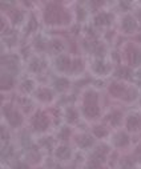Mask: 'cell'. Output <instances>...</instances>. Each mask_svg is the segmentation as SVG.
<instances>
[{
    "instance_id": "9c48e42d",
    "label": "cell",
    "mask_w": 141,
    "mask_h": 169,
    "mask_svg": "<svg viewBox=\"0 0 141 169\" xmlns=\"http://www.w3.org/2000/svg\"><path fill=\"white\" fill-rule=\"evenodd\" d=\"M71 65V61L68 57H60L57 60V67L60 69H68V67Z\"/></svg>"
},
{
    "instance_id": "603a6c76",
    "label": "cell",
    "mask_w": 141,
    "mask_h": 169,
    "mask_svg": "<svg viewBox=\"0 0 141 169\" xmlns=\"http://www.w3.org/2000/svg\"><path fill=\"white\" fill-rule=\"evenodd\" d=\"M12 18H14V22H19L20 18H22V15H20V12H14V15H12Z\"/></svg>"
},
{
    "instance_id": "2e32d148",
    "label": "cell",
    "mask_w": 141,
    "mask_h": 169,
    "mask_svg": "<svg viewBox=\"0 0 141 169\" xmlns=\"http://www.w3.org/2000/svg\"><path fill=\"white\" fill-rule=\"evenodd\" d=\"M95 135L97 136V137H104V136L107 135V129L104 127H97V128H95Z\"/></svg>"
},
{
    "instance_id": "8992f818",
    "label": "cell",
    "mask_w": 141,
    "mask_h": 169,
    "mask_svg": "<svg viewBox=\"0 0 141 169\" xmlns=\"http://www.w3.org/2000/svg\"><path fill=\"white\" fill-rule=\"evenodd\" d=\"M124 91H125V89H124V87L121 85V84H117V83L112 84L111 88H109V92L113 96H121L124 93Z\"/></svg>"
},
{
    "instance_id": "d4e9b609",
    "label": "cell",
    "mask_w": 141,
    "mask_h": 169,
    "mask_svg": "<svg viewBox=\"0 0 141 169\" xmlns=\"http://www.w3.org/2000/svg\"><path fill=\"white\" fill-rule=\"evenodd\" d=\"M136 157H139L141 160V145L137 148V151H136Z\"/></svg>"
},
{
    "instance_id": "cb8c5ba5",
    "label": "cell",
    "mask_w": 141,
    "mask_h": 169,
    "mask_svg": "<svg viewBox=\"0 0 141 169\" xmlns=\"http://www.w3.org/2000/svg\"><path fill=\"white\" fill-rule=\"evenodd\" d=\"M73 68L75 69H77V68H81V63H80V60H76L73 63Z\"/></svg>"
},
{
    "instance_id": "7c38bea8",
    "label": "cell",
    "mask_w": 141,
    "mask_h": 169,
    "mask_svg": "<svg viewBox=\"0 0 141 169\" xmlns=\"http://www.w3.org/2000/svg\"><path fill=\"white\" fill-rule=\"evenodd\" d=\"M111 19H112V16H109V15H105V14H101V15H99L97 18H96V23H97V24L109 23V22H111Z\"/></svg>"
},
{
    "instance_id": "277c9868",
    "label": "cell",
    "mask_w": 141,
    "mask_h": 169,
    "mask_svg": "<svg viewBox=\"0 0 141 169\" xmlns=\"http://www.w3.org/2000/svg\"><path fill=\"white\" fill-rule=\"evenodd\" d=\"M123 27H124V29H125L127 32H131V31H133L135 28H136V22L131 18V16H128V18L124 19Z\"/></svg>"
},
{
    "instance_id": "d6986e66",
    "label": "cell",
    "mask_w": 141,
    "mask_h": 169,
    "mask_svg": "<svg viewBox=\"0 0 141 169\" xmlns=\"http://www.w3.org/2000/svg\"><path fill=\"white\" fill-rule=\"evenodd\" d=\"M119 119H120V113H113L109 116V120L113 124H119Z\"/></svg>"
},
{
    "instance_id": "ac0fdd59",
    "label": "cell",
    "mask_w": 141,
    "mask_h": 169,
    "mask_svg": "<svg viewBox=\"0 0 141 169\" xmlns=\"http://www.w3.org/2000/svg\"><path fill=\"white\" fill-rule=\"evenodd\" d=\"M76 112L73 109H68V115H67V119H68V121H75L76 120Z\"/></svg>"
},
{
    "instance_id": "ba28073f",
    "label": "cell",
    "mask_w": 141,
    "mask_h": 169,
    "mask_svg": "<svg viewBox=\"0 0 141 169\" xmlns=\"http://www.w3.org/2000/svg\"><path fill=\"white\" fill-rule=\"evenodd\" d=\"M69 148L68 147H61V148H59L57 151H56V155L59 156L60 159H67V157H69Z\"/></svg>"
},
{
    "instance_id": "8fae6325",
    "label": "cell",
    "mask_w": 141,
    "mask_h": 169,
    "mask_svg": "<svg viewBox=\"0 0 141 169\" xmlns=\"http://www.w3.org/2000/svg\"><path fill=\"white\" fill-rule=\"evenodd\" d=\"M128 144V136L127 135H119L117 136V139H116V145L117 147H124V145H127Z\"/></svg>"
},
{
    "instance_id": "7a4b0ae2",
    "label": "cell",
    "mask_w": 141,
    "mask_h": 169,
    "mask_svg": "<svg viewBox=\"0 0 141 169\" xmlns=\"http://www.w3.org/2000/svg\"><path fill=\"white\" fill-rule=\"evenodd\" d=\"M33 127L37 131H44L48 127V119L43 113L36 115V117L33 119Z\"/></svg>"
},
{
    "instance_id": "30bf717a",
    "label": "cell",
    "mask_w": 141,
    "mask_h": 169,
    "mask_svg": "<svg viewBox=\"0 0 141 169\" xmlns=\"http://www.w3.org/2000/svg\"><path fill=\"white\" fill-rule=\"evenodd\" d=\"M96 100H97V96H96L95 92H89V93H87V96H85V104H87V105H95Z\"/></svg>"
},
{
    "instance_id": "52a82bcc",
    "label": "cell",
    "mask_w": 141,
    "mask_h": 169,
    "mask_svg": "<svg viewBox=\"0 0 141 169\" xmlns=\"http://www.w3.org/2000/svg\"><path fill=\"white\" fill-rule=\"evenodd\" d=\"M85 113L88 117H96L99 115V108L96 105H87L85 107Z\"/></svg>"
},
{
    "instance_id": "5bb4252c",
    "label": "cell",
    "mask_w": 141,
    "mask_h": 169,
    "mask_svg": "<svg viewBox=\"0 0 141 169\" xmlns=\"http://www.w3.org/2000/svg\"><path fill=\"white\" fill-rule=\"evenodd\" d=\"M11 85H12V79L10 77V76L4 75V76H3V84H2V88L7 89V88H10Z\"/></svg>"
},
{
    "instance_id": "44dd1931",
    "label": "cell",
    "mask_w": 141,
    "mask_h": 169,
    "mask_svg": "<svg viewBox=\"0 0 141 169\" xmlns=\"http://www.w3.org/2000/svg\"><path fill=\"white\" fill-rule=\"evenodd\" d=\"M96 71L99 72V73H104V71H105V68H104V65L101 63H97L96 64Z\"/></svg>"
},
{
    "instance_id": "4316f807",
    "label": "cell",
    "mask_w": 141,
    "mask_h": 169,
    "mask_svg": "<svg viewBox=\"0 0 141 169\" xmlns=\"http://www.w3.org/2000/svg\"><path fill=\"white\" fill-rule=\"evenodd\" d=\"M53 47H55V48H61V44L57 43V41H55V43H53Z\"/></svg>"
},
{
    "instance_id": "83f0119b",
    "label": "cell",
    "mask_w": 141,
    "mask_h": 169,
    "mask_svg": "<svg viewBox=\"0 0 141 169\" xmlns=\"http://www.w3.org/2000/svg\"><path fill=\"white\" fill-rule=\"evenodd\" d=\"M18 169H27V167H24V165H20Z\"/></svg>"
},
{
    "instance_id": "7402d4cb",
    "label": "cell",
    "mask_w": 141,
    "mask_h": 169,
    "mask_svg": "<svg viewBox=\"0 0 141 169\" xmlns=\"http://www.w3.org/2000/svg\"><path fill=\"white\" fill-rule=\"evenodd\" d=\"M69 137V129H68V128H65V129H64L63 132H61V139H68Z\"/></svg>"
},
{
    "instance_id": "5b68a950",
    "label": "cell",
    "mask_w": 141,
    "mask_h": 169,
    "mask_svg": "<svg viewBox=\"0 0 141 169\" xmlns=\"http://www.w3.org/2000/svg\"><path fill=\"white\" fill-rule=\"evenodd\" d=\"M8 120H10V123L12 124V125L18 127L20 123H22V117H20V115L18 113V112H11V113L7 115Z\"/></svg>"
},
{
    "instance_id": "484cf974",
    "label": "cell",
    "mask_w": 141,
    "mask_h": 169,
    "mask_svg": "<svg viewBox=\"0 0 141 169\" xmlns=\"http://www.w3.org/2000/svg\"><path fill=\"white\" fill-rule=\"evenodd\" d=\"M23 88H24V89H25V88H27V89H31V88H32V84H31V81H27V84H24Z\"/></svg>"
},
{
    "instance_id": "ffe728a7",
    "label": "cell",
    "mask_w": 141,
    "mask_h": 169,
    "mask_svg": "<svg viewBox=\"0 0 141 169\" xmlns=\"http://www.w3.org/2000/svg\"><path fill=\"white\" fill-rule=\"evenodd\" d=\"M117 75H119V76H123V77H128V76H129V73H128V69H127V68H120Z\"/></svg>"
},
{
    "instance_id": "3957f363",
    "label": "cell",
    "mask_w": 141,
    "mask_h": 169,
    "mask_svg": "<svg viewBox=\"0 0 141 169\" xmlns=\"http://www.w3.org/2000/svg\"><path fill=\"white\" fill-rule=\"evenodd\" d=\"M141 127V120L137 116H132V117L128 119V129L131 131H137Z\"/></svg>"
},
{
    "instance_id": "6da1fadb",
    "label": "cell",
    "mask_w": 141,
    "mask_h": 169,
    "mask_svg": "<svg viewBox=\"0 0 141 169\" xmlns=\"http://www.w3.org/2000/svg\"><path fill=\"white\" fill-rule=\"evenodd\" d=\"M69 20V16L64 14L63 8L57 4H51L45 12V22L48 23H65Z\"/></svg>"
},
{
    "instance_id": "4fadbf2b",
    "label": "cell",
    "mask_w": 141,
    "mask_h": 169,
    "mask_svg": "<svg viewBox=\"0 0 141 169\" xmlns=\"http://www.w3.org/2000/svg\"><path fill=\"white\" fill-rule=\"evenodd\" d=\"M37 96L41 100H51L52 99V95H51V92L49 91H47V89H41L37 93Z\"/></svg>"
},
{
    "instance_id": "e0dca14e",
    "label": "cell",
    "mask_w": 141,
    "mask_h": 169,
    "mask_svg": "<svg viewBox=\"0 0 141 169\" xmlns=\"http://www.w3.org/2000/svg\"><path fill=\"white\" fill-rule=\"evenodd\" d=\"M91 144H92V139L88 137V136H84V137L80 140V145L84 147V148L88 147V145H91Z\"/></svg>"
},
{
    "instance_id": "9a60e30c",
    "label": "cell",
    "mask_w": 141,
    "mask_h": 169,
    "mask_svg": "<svg viewBox=\"0 0 141 169\" xmlns=\"http://www.w3.org/2000/svg\"><path fill=\"white\" fill-rule=\"evenodd\" d=\"M68 87V81L67 80H64V79H60L56 81V88H57L59 91H63V89H65V88Z\"/></svg>"
}]
</instances>
